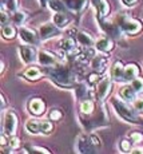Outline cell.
Listing matches in <instances>:
<instances>
[{"instance_id": "obj_8", "label": "cell", "mask_w": 143, "mask_h": 154, "mask_svg": "<svg viewBox=\"0 0 143 154\" xmlns=\"http://www.w3.org/2000/svg\"><path fill=\"white\" fill-rule=\"evenodd\" d=\"M19 52H20V58H22L23 62L27 64L34 63V62L36 60V51H35V48H32V47L22 46L19 48Z\"/></svg>"}, {"instance_id": "obj_40", "label": "cell", "mask_w": 143, "mask_h": 154, "mask_svg": "<svg viewBox=\"0 0 143 154\" xmlns=\"http://www.w3.org/2000/svg\"><path fill=\"white\" fill-rule=\"evenodd\" d=\"M0 20H2V24L5 26L7 24V20H8V15L5 11H2V15H0Z\"/></svg>"}, {"instance_id": "obj_20", "label": "cell", "mask_w": 143, "mask_h": 154, "mask_svg": "<svg viewBox=\"0 0 143 154\" xmlns=\"http://www.w3.org/2000/svg\"><path fill=\"white\" fill-rule=\"evenodd\" d=\"M75 39L78 40V42L82 44V46H87V47H90L94 44V39H92V36L90 34H87V32H84V31H79V32H76V36H75Z\"/></svg>"}, {"instance_id": "obj_19", "label": "cell", "mask_w": 143, "mask_h": 154, "mask_svg": "<svg viewBox=\"0 0 143 154\" xmlns=\"http://www.w3.org/2000/svg\"><path fill=\"white\" fill-rule=\"evenodd\" d=\"M43 76V72L39 67H29L24 71V78L28 81H38Z\"/></svg>"}, {"instance_id": "obj_13", "label": "cell", "mask_w": 143, "mask_h": 154, "mask_svg": "<svg viewBox=\"0 0 143 154\" xmlns=\"http://www.w3.org/2000/svg\"><path fill=\"white\" fill-rule=\"evenodd\" d=\"M111 78L117 82L126 81L124 79V67L122 64V62H115L114 66L111 69Z\"/></svg>"}, {"instance_id": "obj_17", "label": "cell", "mask_w": 143, "mask_h": 154, "mask_svg": "<svg viewBox=\"0 0 143 154\" xmlns=\"http://www.w3.org/2000/svg\"><path fill=\"white\" fill-rule=\"evenodd\" d=\"M139 75V67L135 63H129L124 67V79L126 81H134Z\"/></svg>"}, {"instance_id": "obj_3", "label": "cell", "mask_w": 143, "mask_h": 154, "mask_svg": "<svg viewBox=\"0 0 143 154\" xmlns=\"http://www.w3.org/2000/svg\"><path fill=\"white\" fill-rule=\"evenodd\" d=\"M119 28L123 32L129 35H135L138 32L142 31V23L136 19H132V17H129L126 15H122V16H118V23Z\"/></svg>"}, {"instance_id": "obj_16", "label": "cell", "mask_w": 143, "mask_h": 154, "mask_svg": "<svg viewBox=\"0 0 143 154\" xmlns=\"http://www.w3.org/2000/svg\"><path fill=\"white\" fill-rule=\"evenodd\" d=\"M71 22V17L70 15H67L65 12H56L55 16H53V23L58 28H63L68 23Z\"/></svg>"}, {"instance_id": "obj_36", "label": "cell", "mask_w": 143, "mask_h": 154, "mask_svg": "<svg viewBox=\"0 0 143 154\" xmlns=\"http://www.w3.org/2000/svg\"><path fill=\"white\" fill-rule=\"evenodd\" d=\"M120 149L123 152H130L131 150V142L129 140H123L120 142Z\"/></svg>"}, {"instance_id": "obj_47", "label": "cell", "mask_w": 143, "mask_h": 154, "mask_svg": "<svg viewBox=\"0 0 143 154\" xmlns=\"http://www.w3.org/2000/svg\"><path fill=\"white\" fill-rule=\"evenodd\" d=\"M39 2H40V5H43V7L47 4V0H39Z\"/></svg>"}, {"instance_id": "obj_43", "label": "cell", "mask_w": 143, "mask_h": 154, "mask_svg": "<svg viewBox=\"0 0 143 154\" xmlns=\"http://www.w3.org/2000/svg\"><path fill=\"white\" fill-rule=\"evenodd\" d=\"M0 143H2V146H5L7 145V134H2V137H0Z\"/></svg>"}, {"instance_id": "obj_41", "label": "cell", "mask_w": 143, "mask_h": 154, "mask_svg": "<svg viewBox=\"0 0 143 154\" xmlns=\"http://www.w3.org/2000/svg\"><path fill=\"white\" fill-rule=\"evenodd\" d=\"M122 2H123V4L127 5V7H132L134 4H136L138 0H122Z\"/></svg>"}, {"instance_id": "obj_25", "label": "cell", "mask_w": 143, "mask_h": 154, "mask_svg": "<svg viewBox=\"0 0 143 154\" xmlns=\"http://www.w3.org/2000/svg\"><path fill=\"white\" fill-rule=\"evenodd\" d=\"M63 3L72 11H80L86 4V0H63Z\"/></svg>"}, {"instance_id": "obj_24", "label": "cell", "mask_w": 143, "mask_h": 154, "mask_svg": "<svg viewBox=\"0 0 143 154\" xmlns=\"http://www.w3.org/2000/svg\"><path fill=\"white\" fill-rule=\"evenodd\" d=\"M2 35L4 39H14L15 36H16V29H15V27L12 24H5L3 26V29H2Z\"/></svg>"}, {"instance_id": "obj_27", "label": "cell", "mask_w": 143, "mask_h": 154, "mask_svg": "<svg viewBox=\"0 0 143 154\" xmlns=\"http://www.w3.org/2000/svg\"><path fill=\"white\" fill-rule=\"evenodd\" d=\"M26 129L31 134H36L40 131V122H38L36 119H28L26 123Z\"/></svg>"}, {"instance_id": "obj_7", "label": "cell", "mask_w": 143, "mask_h": 154, "mask_svg": "<svg viewBox=\"0 0 143 154\" xmlns=\"http://www.w3.org/2000/svg\"><path fill=\"white\" fill-rule=\"evenodd\" d=\"M20 38L24 40L26 43L28 44H39V36L38 34L31 28H27V27H22L19 31Z\"/></svg>"}, {"instance_id": "obj_21", "label": "cell", "mask_w": 143, "mask_h": 154, "mask_svg": "<svg viewBox=\"0 0 143 154\" xmlns=\"http://www.w3.org/2000/svg\"><path fill=\"white\" fill-rule=\"evenodd\" d=\"M135 94H136V91L134 90L132 86H124L120 90V97L124 100H127V102H132L135 99Z\"/></svg>"}, {"instance_id": "obj_5", "label": "cell", "mask_w": 143, "mask_h": 154, "mask_svg": "<svg viewBox=\"0 0 143 154\" xmlns=\"http://www.w3.org/2000/svg\"><path fill=\"white\" fill-rule=\"evenodd\" d=\"M17 129V115L15 111H8L4 121V133L7 135H14Z\"/></svg>"}, {"instance_id": "obj_37", "label": "cell", "mask_w": 143, "mask_h": 154, "mask_svg": "<svg viewBox=\"0 0 143 154\" xmlns=\"http://www.w3.org/2000/svg\"><path fill=\"white\" fill-rule=\"evenodd\" d=\"M134 107H135L136 111L139 112H143V98H139L135 100V103H134Z\"/></svg>"}, {"instance_id": "obj_44", "label": "cell", "mask_w": 143, "mask_h": 154, "mask_svg": "<svg viewBox=\"0 0 143 154\" xmlns=\"http://www.w3.org/2000/svg\"><path fill=\"white\" fill-rule=\"evenodd\" d=\"M0 106H2V109H5V106H7V102H5L4 95H0Z\"/></svg>"}, {"instance_id": "obj_28", "label": "cell", "mask_w": 143, "mask_h": 154, "mask_svg": "<svg viewBox=\"0 0 143 154\" xmlns=\"http://www.w3.org/2000/svg\"><path fill=\"white\" fill-rule=\"evenodd\" d=\"M48 5L55 12H64L65 11V4L63 2H60V0H50Z\"/></svg>"}, {"instance_id": "obj_29", "label": "cell", "mask_w": 143, "mask_h": 154, "mask_svg": "<svg viewBox=\"0 0 143 154\" xmlns=\"http://www.w3.org/2000/svg\"><path fill=\"white\" fill-rule=\"evenodd\" d=\"M40 131L43 134H50L52 131V123L50 121H41L40 122Z\"/></svg>"}, {"instance_id": "obj_1", "label": "cell", "mask_w": 143, "mask_h": 154, "mask_svg": "<svg viewBox=\"0 0 143 154\" xmlns=\"http://www.w3.org/2000/svg\"><path fill=\"white\" fill-rule=\"evenodd\" d=\"M48 75L55 83L63 87H70L76 83V74L65 66L53 67L52 70H50Z\"/></svg>"}, {"instance_id": "obj_46", "label": "cell", "mask_w": 143, "mask_h": 154, "mask_svg": "<svg viewBox=\"0 0 143 154\" xmlns=\"http://www.w3.org/2000/svg\"><path fill=\"white\" fill-rule=\"evenodd\" d=\"M91 2H92V4H94V7H95V8H96V7H98V5H99L100 0H91Z\"/></svg>"}, {"instance_id": "obj_10", "label": "cell", "mask_w": 143, "mask_h": 154, "mask_svg": "<svg viewBox=\"0 0 143 154\" xmlns=\"http://www.w3.org/2000/svg\"><path fill=\"white\" fill-rule=\"evenodd\" d=\"M40 36L41 39H50V38L55 36V35L59 34L58 31V27H56L53 23H46L40 27Z\"/></svg>"}, {"instance_id": "obj_45", "label": "cell", "mask_w": 143, "mask_h": 154, "mask_svg": "<svg viewBox=\"0 0 143 154\" xmlns=\"http://www.w3.org/2000/svg\"><path fill=\"white\" fill-rule=\"evenodd\" d=\"M131 153H132V154H139V153L143 154V147H135V149H134Z\"/></svg>"}, {"instance_id": "obj_9", "label": "cell", "mask_w": 143, "mask_h": 154, "mask_svg": "<svg viewBox=\"0 0 143 154\" xmlns=\"http://www.w3.org/2000/svg\"><path fill=\"white\" fill-rule=\"evenodd\" d=\"M28 110L34 115H43L46 111V103L39 98H32L28 102Z\"/></svg>"}, {"instance_id": "obj_34", "label": "cell", "mask_w": 143, "mask_h": 154, "mask_svg": "<svg viewBox=\"0 0 143 154\" xmlns=\"http://www.w3.org/2000/svg\"><path fill=\"white\" fill-rule=\"evenodd\" d=\"M130 138H131V141L135 142V143H139V142L143 141V135H142V133H139V131L131 133V134H130Z\"/></svg>"}, {"instance_id": "obj_26", "label": "cell", "mask_w": 143, "mask_h": 154, "mask_svg": "<svg viewBox=\"0 0 143 154\" xmlns=\"http://www.w3.org/2000/svg\"><path fill=\"white\" fill-rule=\"evenodd\" d=\"M91 91L87 88V86L86 85H79L78 87H76V97H78L79 99H87V98H91Z\"/></svg>"}, {"instance_id": "obj_42", "label": "cell", "mask_w": 143, "mask_h": 154, "mask_svg": "<svg viewBox=\"0 0 143 154\" xmlns=\"http://www.w3.org/2000/svg\"><path fill=\"white\" fill-rule=\"evenodd\" d=\"M34 150H36L38 153H47V154L50 153L47 149H43V147H38V146H34V147H32V152H34Z\"/></svg>"}, {"instance_id": "obj_32", "label": "cell", "mask_w": 143, "mask_h": 154, "mask_svg": "<svg viewBox=\"0 0 143 154\" xmlns=\"http://www.w3.org/2000/svg\"><path fill=\"white\" fill-rule=\"evenodd\" d=\"M63 118V112H62L59 109H53V110L50 112V119L51 121H60Z\"/></svg>"}, {"instance_id": "obj_38", "label": "cell", "mask_w": 143, "mask_h": 154, "mask_svg": "<svg viewBox=\"0 0 143 154\" xmlns=\"http://www.w3.org/2000/svg\"><path fill=\"white\" fill-rule=\"evenodd\" d=\"M10 146L12 147V149H17V147H20V140L16 137H12L10 140Z\"/></svg>"}, {"instance_id": "obj_31", "label": "cell", "mask_w": 143, "mask_h": 154, "mask_svg": "<svg viewBox=\"0 0 143 154\" xmlns=\"http://www.w3.org/2000/svg\"><path fill=\"white\" fill-rule=\"evenodd\" d=\"M12 20H14V23H16V24H22V23L26 20V12H22V11L15 12L12 15Z\"/></svg>"}, {"instance_id": "obj_14", "label": "cell", "mask_w": 143, "mask_h": 154, "mask_svg": "<svg viewBox=\"0 0 143 154\" xmlns=\"http://www.w3.org/2000/svg\"><path fill=\"white\" fill-rule=\"evenodd\" d=\"M100 26H102V28L108 35H111V36L118 38L119 35H120V29H119L118 24H114V23H111V22H104V20L102 19L100 20Z\"/></svg>"}, {"instance_id": "obj_23", "label": "cell", "mask_w": 143, "mask_h": 154, "mask_svg": "<svg viewBox=\"0 0 143 154\" xmlns=\"http://www.w3.org/2000/svg\"><path fill=\"white\" fill-rule=\"evenodd\" d=\"M96 11H98V17L99 20H102L104 16H107L110 12V5H108V2L107 0H100L99 5L96 7Z\"/></svg>"}, {"instance_id": "obj_39", "label": "cell", "mask_w": 143, "mask_h": 154, "mask_svg": "<svg viewBox=\"0 0 143 154\" xmlns=\"http://www.w3.org/2000/svg\"><path fill=\"white\" fill-rule=\"evenodd\" d=\"M98 79H99V75H98V72L96 74H90V75H88V83L94 85L95 82H98Z\"/></svg>"}, {"instance_id": "obj_33", "label": "cell", "mask_w": 143, "mask_h": 154, "mask_svg": "<svg viewBox=\"0 0 143 154\" xmlns=\"http://www.w3.org/2000/svg\"><path fill=\"white\" fill-rule=\"evenodd\" d=\"M5 7H7L8 11L15 12L17 8V0H5Z\"/></svg>"}, {"instance_id": "obj_12", "label": "cell", "mask_w": 143, "mask_h": 154, "mask_svg": "<svg viewBox=\"0 0 143 154\" xmlns=\"http://www.w3.org/2000/svg\"><path fill=\"white\" fill-rule=\"evenodd\" d=\"M106 66H107V58L106 56H102V55H96L91 59V67L95 72L100 74L106 70Z\"/></svg>"}, {"instance_id": "obj_35", "label": "cell", "mask_w": 143, "mask_h": 154, "mask_svg": "<svg viewBox=\"0 0 143 154\" xmlns=\"http://www.w3.org/2000/svg\"><path fill=\"white\" fill-rule=\"evenodd\" d=\"M90 141H91V143H92V146L96 149V147H100V140H99V137H96L95 134H91L90 135Z\"/></svg>"}, {"instance_id": "obj_15", "label": "cell", "mask_w": 143, "mask_h": 154, "mask_svg": "<svg viewBox=\"0 0 143 154\" xmlns=\"http://www.w3.org/2000/svg\"><path fill=\"white\" fill-rule=\"evenodd\" d=\"M95 46H96V48L102 52H110L112 48H114V43H112V40L107 36H103V38H100V39H98V42H96Z\"/></svg>"}, {"instance_id": "obj_18", "label": "cell", "mask_w": 143, "mask_h": 154, "mask_svg": "<svg viewBox=\"0 0 143 154\" xmlns=\"http://www.w3.org/2000/svg\"><path fill=\"white\" fill-rule=\"evenodd\" d=\"M59 46H60V48L63 50V51H65L68 54V52H71L74 48H76V42L72 36H67L59 42Z\"/></svg>"}, {"instance_id": "obj_11", "label": "cell", "mask_w": 143, "mask_h": 154, "mask_svg": "<svg viewBox=\"0 0 143 154\" xmlns=\"http://www.w3.org/2000/svg\"><path fill=\"white\" fill-rule=\"evenodd\" d=\"M78 150L79 153H94L95 147L92 146L90 141V135H80L78 141Z\"/></svg>"}, {"instance_id": "obj_2", "label": "cell", "mask_w": 143, "mask_h": 154, "mask_svg": "<svg viewBox=\"0 0 143 154\" xmlns=\"http://www.w3.org/2000/svg\"><path fill=\"white\" fill-rule=\"evenodd\" d=\"M111 103H112V106H114L115 111L119 114V117H122L124 121L131 122V123H136V125L142 122L141 118L136 114V111L134 110L130 105H127L126 102H123V100H120L118 98H112Z\"/></svg>"}, {"instance_id": "obj_22", "label": "cell", "mask_w": 143, "mask_h": 154, "mask_svg": "<svg viewBox=\"0 0 143 154\" xmlns=\"http://www.w3.org/2000/svg\"><path fill=\"white\" fill-rule=\"evenodd\" d=\"M95 110V105L91 99H84L80 105V111L83 115H91Z\"/></svg>"}, {"instance_id": "obj_6", "label": "cell", "mask_w": 143, "mask_h": 154, "mask_svg": "<svg viewBox=\"0 0 143 154\" xmlns=\"http://www.w3.org/2000/svg\"><path fill=\"white\" fill-rule=\"evenodd\" d=\"M38 60H39V63L44 67H55L56 66L55 55L48 51H44V50L38 52Z\"/></svg>"}, {"instance_id": "obj_30", "label": "cell", "mask_w": 143, "mask_h": 154, "mask_svg": "<svg viewBox=\"0 0 143 154\" xmlns=\"http://www.w3.org/2000/svg\"><path fill=\"white\" fill-rule=\"evenodd\" d=\"M131 86L134 87V90L136 93H143V78H135L132 81Z\"/></svg>"}, {"instance_id": "obj_4", "label": "cell", "mask_w": 143, "mask_h": 154, "mask_svg": "<svg viewBox=\"0 0 143 154\" xmlns=\"http://www.w3.org/2000/svg\"><path fill=\"white\" fill-rule=\"evenodd\" d=\"M112 90V82L111 79L107 76V78L102 79V81L98 83V87H96V98L99 100H103L104 98L108 97V94L111 93Z\"/></svg>"}]
</instances>
